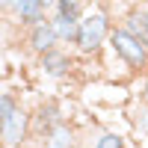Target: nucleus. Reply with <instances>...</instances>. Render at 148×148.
<instances>
[{"instance_id": "2eb2a0df", "label": "nucleus", "mask_w": 148, "mask_h": 148, "mask_svg": "<svg viewBox=\"0 0 148 148\" xmlns=\"http://www.w3.org/2000/svg\"><path fill=\"white\" fill-rule=\"evenodd\" d=\"M139 101H148V68L142 71V89H139Z\"/></svg>"}, {"instance_id": "6ab92c4d", "label": "nucleus", "mask_w": 148, "mask_h": 148, "mask_svg": "<svg viewBox=\"0 0 148 148\" xmlns=\"http://www.w3.org/2000/svg\"><path fill=\"white\" fill-rule=\"evenodd\" d=\"M74 148H86V145H80V142H77V145H74Z\"/></svg>"}, {"instance_id": "1a4fd4ad", "label": "nucleus", "mask_w": 148, "mask_h": 148, "mask_svg": "<svg viewBox=\"0 0 148 148\" xmlns=\"http://www.w3.org/2000/svg\"><path fill=\"white\" fill-rule=\"evenodd\" d=\"M51 24L59 36V45H77V33H80V21L77 18H65L59 12H51Z\"/></svg>"}, {"instance_id": "f8f14e48", "label": "nucleus", "mask_w": 148, "mask_h": 148, "mask_svg": "<svg viewBox=\"0 0 148 148\" xmlns=\"http://www.w3.org/2000/svg\"><path fill=\"white\" fill-rule=\"evenodd\" d=\"M53 12H59V15H65V18H83V3H80V0H59V3L53 6Z\"/></svg>"}, {"instance_id": "dca6fc26", "label": "nucleus", "mask_w": 148, "mask_h": 148, "mask_svg": "<svg viewBox=\"0 0 148 148\" xmlns=\"http://www.w3.org/2000/svg\"><path fill=\"white\" fill-rule=\"evenodd\" d=\"M56 3H59V0H45V9H47V12H53V6H56Z\"/></svg>"}, {"instance_id": "f3484780", "label": "nucleus", "mask_w": 148, "mask_h": 148, "mask_svg": "<svg viewBox=\"0 0 148 148\" xmlns=\"http://www.w3.org/2000/svg\"><path fill=\"white\" fill-rule=\"evenodd\" d=\"M9 6H12V0H0V9L3 12H9Z\"/></svg>"}, {"instance_id": "423d86ee", "label": "nucleus", "mask_w": 148, "mask_h": 148, "mask_svg": "<svg viewBox=\"0 0 148 148\" xmlns=\"http://www.w3.org/2000/svg\"><path fill=\"white\" fill-rule=\"evenodd\" d=\"M59 121H68V119H65V110H62V104L56 98H45L33 110V133H39V136L51 133Z\"/></svg>"}, {"instance_id": "7ed1b4c3", "label": "nucleus", "mask_w": 148, "mask_h": 148, "mask_svg": "<svg viewBox=\"0 0 148 148\" xmlns=\"http://www.w3.org/2000/svg\"><path fill=\"white\" fill-rule=\"evenodd\" d=\"M33 133V113L27 107H18L12 116L0 119V139H3V148H21L27 145Z\"/></svg>"}, {"instance_id": "0eeeda50", "label": "nucleus", "mask_w": 148, "mask_h": 148, "mask_svg": "<svg viewBox=\"0 0 148 148\" xmlns=\"http://www.w3.org/2000/svg\"><path fill=\"white\" fill-rule=\"evenodd\" d=\"M24 45H27V51H30L33 56H42V53H47V51H53V47H59V36H56V30H53L51 18L42 21V24H36V27H30L27 36H24Z\"/></svg>"}, {"instance_id": "39448f33", "label": "nucleus", "mask_w": 148, "mask_h": 148, "mask_svg": "<svg viewBox=\"0 0 148 148\" xmlns=\"http://www.w3.org/2000/svg\"><path fill=\"white\" fill-rule=\"evenodd\" d=\"M6 15L12 18V24H18V27L30 30L36 24H42L51 18V12L45 9V0H12V6Z\"/></svg>"}, {"instance_id": "9b49d317", "label": "nucleus", "mask_w": 148, "mask_h": 148, "mask_svg": "<svg viewBox=\"0 0 148 148\" xmlns=\"http://www.w3.org/2000/svg\"><path fill=\"white\" fill-rule=\"evenodd\" d=\"M89 148H130V145L125 139V133H119V130H98Z\"/></svg>"}, {"instance_id": "ddd939ff", "label": "nucleus", "mask_w": 148, "mask_h": 148, "mask_svg": "<svg viewBox=\"0 0 148 148\" xmlns=\"http://www.w3.org/2000/svg\"><path fill=\"white\" fill-rule=\"evenodd\" d=\"M133 127H136L142 136H148V101H142L133 110Z\"/></svg>"}, {"instance_id": "f257e3e1", "label": "nucleus", "mask_w": 148, "mask_h": 148, "mask_svg": "<svg viewBox=\"0 0 148 148\" xmlns=\"http://www.w3.org/2000/svg\"><path fill=\"white\" fill-rule=\"evenodd\" d=\"M110 33H113V18L110 12L95 6V9H86L83 18H80V33H77V53L80 56H98L107 47L110 42Z\"/></svg>"}, {"instance_id": "6e6552de", "label": "nucleus", "mask_w": 148, "mask_h": 148, "mask_svg": "<svg viewBox=\"0 0 148 148\" xmlns=\"http://www.w3.org/2000/svg\"><path fill=\"white\" fill-rule=\"evenodd\" d=\"M42 139H45L42 148H74L77 145V130H74L68 121H59V125L51 133H45Z\"/></svg>"}, {"instance_id": "20e7f679", "label": "nucleus", "mask_w": 148, "mask_h": 148, "mask_svg": "<svg viewBox=\"0 0 148 148\" xmlns=\"http://www.w3.org/2000/svg\"><path fill=\"white\" fill-rule=\"evenodd\" d=\"M74 65L77 62H74V56L65 51V45H59V47H53V51L36 56V68H39L47 80H65V77H71Z\"/></svg>"}, {"instance_id": "4468645a", "label": "nucleus", "mask_w": 148, "mask_h": 148, "mask_svg": "<svg viewBox=\"0 0 148 148\" xmlns=\"http://www.w3.org/2000/svg\"><path fill=\"white\" fill-rule=\"evenodd\" d=\"M21 107V101H18V98L15 95H12L9 89L3 92V95H0V119H6V116H12V113H15V110Z\"/></svg>"}, {"instance_id": "9d476101", "label": "nucleus", "mask_w": 148, "mask_h": 148, "mask_svg": "<svg viewBox=\"0 0 148 148\" xmlns=\"http://www.w3.org/2000/svg\"><path fill=\"white\" fill-rule=\"evenodd\" d=\"M121 27H125L127 33H133L139 42H145L148 45V18H145V12L139 9V6H133V9H127L125 15H121Z\"/></svg>"}, {"instance_id": "a211bd4d", "label": "nucleus", "mask_w": 148, "mask_h": 148, "mask_svg": "<svg viewBox=\"0 0 148 148\" xmlns=\"http://www.w3.org/2000/svg\"><path fill=\"white\" fill-rule=\"evenodd\" d=\"M139 9L145 12V18H148V0H142V3H139Z\"/></svg>"}, {"instance_id": "f03ea898", "label": "nucleus", "mask_w": 148, "mask_h": 148, "mask_svg": "<svg viewBox=\"0 0 148 148\" xmlns=\"http://www.w3.org/2000/svg\"><path fill=\"white\" fill-rule=\"evenodd\" d=\"M107 47L116 53V59H121V62H125V68L136 71V74L148 68V45L139 42L133 33H127L121 24H116V27H113Z\"/></svg>"}]
</instances>
